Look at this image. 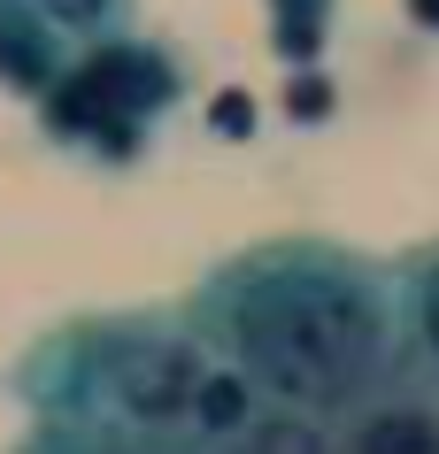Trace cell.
<instances>
[{
    "instance_id": "cell-10",
    "label": "cell",
    "mask_w": 439,
    "mask_h": 454,
    "mask_svg": "<svg viewBox=\"0 0 439 454\" xmlns=\"http://www.w3.org/2000/svg\"><path fill=\"white\" fill-rule=\"evenodd\" d=\"M77 454H139V447H123V439H85Z\"/></svg>"
},
{
    "instance_id": "cell-7",
    "label": "cell",
    "mask_w": 439,
    "mask_h": 454,
    "mask_svg": "<svg viewBox=\"0 0 439 454\" xmlns=\"http://www.w3.org/2000/svg\"><path fill=\"white\" fill-rule=\"evenodd\" d=\"M31 16L47 31H108L116 24V0H31Z\"/></svg>"
},
{
    "instance_id": "cell-5",
    "label": "cell",
    "mask_w": 439,
    "mask_h": 454,
    "mask_svg": "<svg viewBox=\"0 0 439 454\" xmlns=\"http://www.w3.org/2000/svg\"><path fill=\"white\" fill-rule=\"evenodd\" d=\"M255 424V385H247V370H208L193 393V431H208V439H239V431Z\"/></svg>"
},
{
    "instance_id": "cell-3",
    "label": "cell",
    "mask_w": 439,
    "mask_h": 454,
    "mask_svg": "<svg viewBox=\"0 0 439 454\" xmlns=\"http://www.w3.org/2000/svg\"><path fill=\"white\" fill-rule=\"evenodd\" d=\"M355 454H439V408L386 401L355 424Z\"/></svg>"
},
{
    "instance_id": "cell-6",
    "label": "cell",
    "mask_w": 439,
    "mask_h": 454,
    "mask_svg": "<svg viewBox=\"0 0 439 454\" xmlns=\"http://www.w3.org/2000/svg\"><path fill=\"white\" fill-rule=\"evenodd\" d=\"M231 454H332V439L317 416H255Z\"/></svg>"
},
{
    "instance_id": "cell-2",
    "label": "cell",
    "mask_w": 439,
    "mask_h": 454,
    "mask_svg": "<svg viewBox=\"0 0 439 454\" xmlns=\"http://www.w3.org/2000/svg\"><path fill=\"white\" fill-rule=\"evenodd\" d=\"M208 378L193 332H170V324H123L108 332L93 362V401L116 431H139V439H162V431L193 424V393Z\"/></svg>"
},
{
    "instance_id": "cell-1",
    "label": "cell",
    "mask_w": 439,
    "mask_h": 454,
    "mask_svg": "<svg viewBox=\"0 0 439 454\" xmlns=\"http://www.w3.org/2000/svg\"><path fill=\"white\" fill-rule=\"evenodd\" d=\"M216 324L247 385H270L293 408L363 401L393 347L378 278H363L347 254H324V247H286L231 270L216 286Z\"/></svg>"
},
{
    "instance_id": "cell-8",
    "label": "cell",
    "mask_w": 439,
    "mask_h": 454,
    "mask_svg": "<svg viewBox=\"0 0 439 454\" xmlns=\"http://www.w3.org/2000/svg\"><path fill=\"white\" fill-rule=\"evenodd\" d=\"M416 339L439 355V262H424V278H416Z\"/></svg>"
},
{
    "instance_id": "cell-9",
    "label": "cell",
    "mask_w": 439,
    "mask_h": 454,
    "mask_svg": "<svg viewBox=\"0 0 439 454\" xmlns=\"http://www.w3.org/2000/svg\"><path fill=\"white\" fill-rule=\"evenodd\" d=\"M409 16H416L424 31H439V0H409Z\"/></svg>"
},
{
    "instance_id": "cell-4",
    "label": "cell",
    "mask_w": 439,
    "mask_h": 454,
    "mask_svg": "<svg viewBox=\"0 0 439 454\" xmlns=\"http://www.w3.org/2000/svg\"><path fill=\"white\" fill-rule=\"evenodd\" d=\"M0 77L8 85H47L54 77V39L31 16V0H0Z\"/></svg>"
}]
</instances>
